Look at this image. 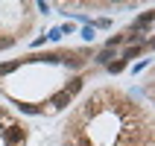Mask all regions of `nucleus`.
Returning a JSON list of instances; mask_svg holds the SVG:
<instances>
[{
  "label": "nucleus",
  "mask_w": 155,
  "mask_h": 146,
  "mask_svg": "<svg viewBox=\"0 0 155 146\" xmlns=\"http://www.w3.org/2000/svg\"><path fill=\"white\" fill-rule=\"evenodd\" d=\"M24 138H26V131H24V129H18V126H12V129H6V131H3V140H6L9 146H18Z\"/></svg>",
  "instance_id": "1"
},
{
  "label": "nucleus",
  "mask_w": 155,
  "mask_h": 146,
  "mask_svg": "<svg viewBox=\"0 0 155 146\" xmlns=\"http://www.w3.org/2000/svg\"><path fill=\"white\" fill-rule=\"evenodd\" d=\"M70 99H73V96H70L68 91H59V94L50 99V105H53V108H64V105H70Z\"/></svg>",
  "instance_id": "2"
},
{
  "label": "nucleus",
  "mask_w": 155,
  "mask_h": 146,
  "mask_svg": "<svg viewBox=\"0 0 155 146\" xmlns=\"http://www.w3.org/2000/svg\"><path fill=\"white\" fill-rule=\"evenodd\" d=\"M79 88H82V79H70V82H68V88H64V91H68V94L73 96V94H76V91H79Z\"/></svg>",
  "instance_id": "3"
},
{
  "label": "nucleus",
  "mask_w": 155,
  "mask_h": 146,
  "mask_svg": "<svg viewBox=\"0 0 155 146\" xmlns=\"http://www.w3.org/2000/svg\"><path fill=\"white\" fill-rule=\"evenodd\" d=\"M21 61H9V64H0V76H6V73H12V70L18 67Z\"/></svg>",
  "instance_id": "4"
},
{
  "label": "nucleus",
  "mask_w": 155,
  "mask_h": 146,
  "mask_svg": "<svg viewBox=\"0 0 155 146\" xmlns=\"http://www.w3.org/2000/svg\"><path fill=\"white\" fill-rule=\"evenodd\" d=\"M152 24V12H147L143 18H138V26H149Z\"/></svg>",
  "instance_id": "5"
},
{
  "label": "nucleus",
  "mask_w": 155,
  "mask_h": 146,
  "mask_svg": "<svg viewBox=\"0 0 155 146\" xmlns=\"http://www.w3.org/2000/svg\"><path fill=\"white\" fill-rule=\"evenodd\" d=\"M15 44V38H0V50H6V47H12Z\"/></svg>",
  "instance_id": "6"
},
{
  "label": "nucleus",
  "mask_w": 155,
  "mask_h": 146,
  "mask_svg": "<svg viewBox=\"0 0 155 146\" xmlns=\"http://www.w3.org/2000/svg\"><path fill=\"white\" fill-rule=\"evenodd\" d=\"M108 70H111V73H117V70H123V61H114V64H108Z\"/></svg>",
  "instance_id": "7"
}]
</instances>
